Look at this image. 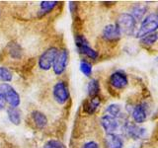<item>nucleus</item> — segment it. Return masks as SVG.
I'll use <instances>...</instances> for the list:
<instances>
[{"label": "nucleus", "instance_id": "obj_1", "mask_svg": "<svg viewBox=\"0 0 158 148\" xmlns=\"http://www.w3.org/2000/svg\"><path fill=\"white\" fill-rule=\"evenodd\" d=\"M158 30V14H149L143 18L141 24L135 33V37L137 39H141L147 35L156 33Z\"/></svg>", "mask_w": 158, "mask_h": 148}, {"label": "nucleus", "instance_id": "obj_2", "mask_svg": "<svg viewBox=\"0 0 158 148\" xmlns=\"http://www.w3.org/2000/svg\"><path fill=\"white\" fill-rule=\"evenodd\" d=\"M116 25L122 35L131 36L135 34V30L136 27V21L130 13H122L118 15Z\"/></svg>", "mask_w": 158, "mask_h": 148}, {"label": "nucleus", "instance_id": "obj_3", "mask_svg": "<svg viewBox=\"0 0 158 148\" xmlns=\"http://www.w3.org/2000/svg\"><path fill=\"white\" fill-rule=\"evenodd\" d=\"M0 93L2 94L4 100L6 103H8L10 107L17 108L19 107L20 103H21V98L18 92L15 90L10 84L8 83H2L0 84Z\"/></svg>", "mask_w": 158, "mask_h": 148}, {"label": "nucleus", "instance_id": "obj_4", "mask_svg": "<svg viewBox=\"0 0 158 148\" xmlns=\"http://www.w3.org/2000/svg\"><path fill=\"white\" fill-rule=\"evenodd\" d=\"M58 51H59L56 47H52L46 49V51L42 53V56L39 57V61H38L39 67L44 71L49 70L53 65V62L57 56Z\"/></svg>", "mask_w": 158, "mask_h": 148}, {"label": "nucleus", "instance_id": "obj_5", "mask_svg": "<svg viewBox=\"0 0 158 148\" xmlns=\"http://www.w3.org/2000/svg\"><path fill=\"white\" fill-rule=\"evenodd\" d=\"M75 46L79 52L87 56L88 58L92 59V60H96L99 57L98 51L89 46L88 41L83 35H76L75 36Z\"/></svg>", "mask_w": 158, "mask_h": 148}, {"label": "nucleus", "instance_id": "obj_6", "mask_svg": "<svg viewBox=\"0 0 158 148\" xmlns=\"http://www.w3.org/2000/svg\"><path fill=\"white\" fill-rule=\"evenodd\" d=\"M52 95H53V99L59 105L65 104L69 99V90L66 83L62 80L57 81L53 86Z\"/></svg>", "mask_w": 158, "mask_h": 148}, {"label": "nucleus", "instance_id": "obj_7", "mask_svg": "<svg viewBox=\"0 0 158 148\" xmlns=\"http://www.w3.org/2000/svg\"><path fill=\"white\" fill-rule=\"evenodd\" d=\"M68 57H69V53L66 48H62L58 51L57 56L52 65L54 74L61 75V74L65 71V69L67 67V63H68Z\"/></svg>", "mask_w": 158, "mask_h": 148}, {"label": "nucleus", "instance_id": "obj_8", "mask_svg": "<svg viewBox=\"0 0 158 148\" xmlns=\"http://www.w3.org/2000/svg\"><path fill=\"white\" fill-rule=\"evenodd\" d=\"M109 83H110V85L114 89H117V90H123V89H125L127 86L128 77L125 72L118 70V71L113 72L110 75V78H109Z\"/></svg>", "mask_w": 158, "mask_h": 148}, {"label": "nucleus", "instance_id": "obj_9", "mask_svg": "<svg viewBox=\"0 0 158 148\" xmlns=\"http://www.w3.org/2000/svg\"><path fill=\"white\" fill-rule=\"evenodd\" d=\"M147 113H148V105L144 102L137 104L132 108L131 111V117L135 123L139 125L143 123L147 120Z\"/></svg>", "mask_w": 158, "mask_h": 148}, {"label": "nucleus", "instance_id": "obj_10", "mask_svg": "<svg viewBox=\"0 0 158 148\" xmlns=\"http://www.w3.org/2000/svg\"><path fill=\"white\" fill-rule=\"evenodd\" d=\"M123 130L125 131V134L127 136H128L130 138H132V139H135V140L140 139L141 137L145 135L144 128L139 127L135 122L127 121L125 125H123Z\"/></svg>", "mask_w": 158, "mask_h": 148}, {"label": "nucleus", "instance_id": "obj_11", "mask_svg": "<svg viewBox=\"0 0 158 148\" xmlns=\"http://www.w3.org/2000/svg\"><path fill=\"white\" fill-rule=\"evenodd\" d=\"M121 36L122 34L116 24L107 25V26L104 27L102 31V38L109 43L118 42L121 39Z\"/></svg>", "mask_w": 158, "mask_h": 148}, {"label": "nucleus", "instance_id": "obj_12", "mask_svg": "<svg viewBox=\"0 0 158 148\" xmlns=\"http://www.w3.org/2000/svg\"><path fill=\"white\" fill-rule=\"evenodd\" d=\"M100 123H101V126L103 127V130H105L107 134L115 133L118 130V126H120L118 118L111 117L109 115H104L103 117H101Z\"/></svg>", "mask_w": 158, "mask_h": 148}, {"label": "nucleus", "instance_id": "obj_13", "mask_svg": "<svg viewBox=\"0 0 158 148\" xmlns=\"http://www.w3.org/2000/svg\"><path fill=\"white\" fill-rule=\"evenodd\" d=\"M123 139L117 133H110L105 137V145L107 148H123Z\"/></svg>", "mask_w": 158, "mask_h": 148}, {"label": "nucleus", "instance_id": "obj_14", "mask_svg": "<svg viewBox=\"0 0 158 148\" xmlns=\"http://www.w3.org/2000/svg\"><path fill=\"white\" fill-rule=\"evenodd\" d=\"M101 105V99L100 97H94L90 98L89 100H86L83 104V112L87 115H93L98 110L99 106Z\"/></svg>", "mask_w": 158, "mask_h": 148}, {"label": "nucleus", "instance_id": "obj_15", "mask_svg": "<svg viewBox=\"0 0 158 148\" xmlns=\"http://www.w3.org/2000/svg\"><path fill=\"white\" fill-rule=\"evenodd\" d=\"M31 117H32V121L34 122V125H36L37 128H40V130H44V128L46 127L48 125V123L47 116L44 115V113L40 112V111L32 112Z\"/></svg>", "mask_w": 158, "mask_h": 148}, {"label": "nucleus", "instance_id": "obj_16", "mask_svg": "<svg viewBox=\"0 0 158 148\" xmlns=\"http://www.w3.org/2000/svg\"><path fill=\"white\" fill-rule=\"evenodd\" d=\"M58 2L56 1H42L40 4V10H39V17H43L44 15L52 12V10L56 7Z\"/></svg>", "mask_w": 158, "mask_h": 148}, {"label": "nucleus", "instance_id": "obj_17", "mask_svg": "<svg viewBox=\"0 0 158 148\" xmlns=\"http://www.w3.org/2000/svg\"><path fill=\"white\" fill-rule=\"evenodd\" d=\"M100 91H101V88H100V83H99V81L97 79H91L87 85V92H88L89 97L90 98L98 97L99 94H100Z\"/></svg>", "mask_w": 158, "mask_h": 148}, {"label": "nucleus", "instance_id": "obj_18", "mask_svg": "<svg viewBox=\"0 0 158 148\" xmlns=\"http://www.w3.org/2000/svg\"><path fill=\"white\" fill-rule=\"evenodd\" d=\"M146 11H147L146 6L141 5V4H137L131 8V13H130V14L135 19V21L137 22V21H141V20H143Z\"/></svg>", "mask_w": 158, "mask_h": 148}, {"label": "nucleus", "instance_id": "obj_19", "mask_svg": "<svg viewBox=\"0 0 158 148\" xmlns=\"http://www.w3.org/2000/svg\"><path fill=\"white\" fill-rule=\"evenodd\" d=\"M7 116L9 121H11L13 125H19L20 122H21V112H20L17 108H12L10 107L7 109Z\"/></svg>", "mask_w": 158, "mask_h": 148}, {"label": "nucleus", "instance_id": "obj_20", "mask_svg": "<svg viewBox=\"0 0 158 148\" xmlns=\"http://www.w3.org/2000/svg\"><path fill=\"white\" fill-rule=\"evenodd\" d=\"M8 53L10 54V56L15 59H20L22 57V48L16 43H10L7 47Z\"/></svg>", "mask_w": 158, "mask_h": 148}, {"label": "nucleus", "instance_id": "obj_21", "mask_svg": "<svg viewBox=\"0 0 158 148\" xmlns=\"http://www.w3.org/2000/svg\"><path fill=\"white\" fill-rule=\"evenodd\" d=\"M106 113L107 115L114 117L116 118L122 117H123V111H122V107L118 104H111L106 108Z\"/></svg>", "mask_w": 158, "mask_h": 148}, {"label": "nucleus", "instance_id": "obj_22", "mask_svg": "<svg viewBox=\"0 0 158 148\" xmlns=\"http://www.w3.org/2000/svg\"><path fill=\"white\" fill-rule=\"evenodd\" d=\"M158 41V33H152L140 39V43L144 47H151Z\"/></svg>", "mask_w": 158, "mask_h": 148}, {"label": "nucleus", "instance_id": "obj_23", "mask_svg": "<svg viewBox=\"0 0 158 148\" xmlns=\"http://www.w3.org/2000/svg\"><path fill=\"white\" fill-rule=\"evenodd\" d=\"M13 79V74L8 68L0 66V81L1 82H11Z\"/></svg>", "mask_w": 158, "mask_h": 148}, {"label": "nucleus", "instance_id": "obj_24", "mask_svg": "<svg viewBox=\"0 0 158 148\" xmlns=\"http://www.w3.org/2000/svg\"><path fill=\"white\" fill-rule=\"evenodd\" d=\"M92 64L86 60H82L80 62V71L87 77H90L92 74Z\"/></svg>", "mask_w": 158, "mask_h": 148}, {"label": "nucleus", "instance_id": "obj_25", "mask_svg": "<svg viewBox=\"0 0 158 148\" xmlns=\"http://www.w3.org/2000/svg\"><path fill=\"white\" fill-rule=\"evenodd\" d=\"M44 148H66L61 141L56 139H49L44 143Z\"/></svg>", "mask_w": 158, "mask_h": 148}, {"label": "nucleus", "instance_id": "obj_26", "mask_svg": "<svg viewBox=\"0 0 158 148\" xmlns=\"http://www.w3.org/2000/svg\"><path fill=\"white\" fill-rule=\"evenodd\" d=\"M80 148H100V146L95 140H88L84 142Z\"/></svg>", "mask_w": 158, "mask_h": 148}, {"label": "nucleus", "instance_id": "obj_27", "mask_svg": "<svg viewBox=\"0 0 158 148\" xmlns=\"http://www.w3.org/2000/svg\"><path fill=\"white\" fill-rule=\"evenodd\" d=\"M69 8H70V12L73 14L74 12H76V8H77V3L75 2H70L69 3Z\"/></svg>", "mask_w": 158, "mask_h": 148}, {"label": "nucleus", "instance_id": "obj_28", "mask_svg": "<svg viewBox=\"0 0 158 148\" xmlns=\"http://www.w3.org/2000/svg\"><path fill=\"white\" fill-rule=\"evenodd\" d=\"M5 100H4V98H3V96H2V94L0 93V111L1 110H3L4 109V107H5Z\"/></svg>", "mask_w": 158, "mask_h": 148}]
</instances>
